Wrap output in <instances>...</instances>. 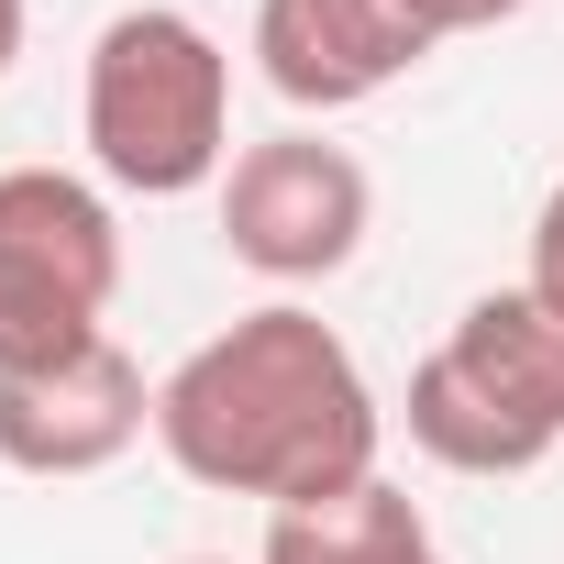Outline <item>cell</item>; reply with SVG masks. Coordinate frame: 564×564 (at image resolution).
Masks as SVG:
<instances>
[{
    "instance_id": "cell-4",
    "label": "cell",
    "mask_w": 564,
    "mask_h": 564,
    "mask_svg": "<svg viewBox=\"0 0 564 564\" xmlns=\"http://www.w3.org/2000/svg\"><path fill=\"white\" fill-rule=\"evenodd\" d=\"M377 232V177L355 144L333 133H265L221 166V243L232 265H254L265 289H322V276H344Z\"/></svg>"
},
{
    "instance_id": "cell-10",
    "label": "cell",
    "mask_w": 564,
    "mask_h": 564,
    "mask_svg": "<svg viewBox=\"0 0 564 564\" xmlns=\"http://www.w3.org/2000/svg\"><path fill=\"white\" fill-rule=\"evenodd\" d=\"M399 12H410L432 45H454V34H498V23H520V0H399Z\"/></svg>"
},
{
    "instance_id": "cell-2",
    "label": "cell",
    "mask_w": 564,
    "mask_h": 564,
    "mask_svg": "<svg viewBox=\"0 0 564 564\" xmlns=\"http://www.w3.org/2000/svg\"><path fill=\"white\" fill-rule=\"evenodd\" d=\"M78 133H89V166L133 199L221 188V166H232V56H221V34L199 12H177V0L111 12L89 34Z\"/></svg>"
},
{
    "instance_id": "cell-6",
    "label": "cell",
    "mask_w": 564,
    "mask_h": 564,
    "mask_svg": "<svg viewBox=\"0 0 564 564\" xmlns=\"http://www.w3.org/2000/svg\"><path fill=\"white\" fill-rule=\"evenodd\" d=\"M421 56H432V34L399 0H254V78L289 111H322V122L366 111Z\"/></svg>"
},
{
    "instance_id": "cell-12",
    "label": "cell",
    "mask_w": 564,
    "mask_h": 564,
    "mask_svg": "<svg viewBox=\"0 0 564 564\" xmlns=\"http://www.w3.org/2000/svg\"><path fill=\"white\" fill-rule=\"evenodd\" d=\"M23 34H34V12H23V0H0V78L23 67Z\"/></svg>"
},
{
    "instance_id": "cell-14",
    "label": "cell",
    "mask_w": 564,
    "mask_h": 564,
    "mask_svg": "<svg viewBox=\"0 0 564 564\" xmlns=\"http://www.w3.org/2000/svg\"><path fill=\"white\" fill-rule=\"evenodd\" d=\"M432 564H443V553H432Z\"/></svg>"
},
{
    "instance_id": "cell-3",
    "label": "cell",
    "mask_w": 564,
    "mask_h": 564,
    "mask_svg": "<svg viewBox=\"0 0 564 564\" xmlns=\"http://www.w3.org/2000/svg\"><path fill=\"white\" fill-rule=\"evenodd\" d=\"M122 221L67 166H0V377L111 344Z\"/></svg>"
},
{
    "instance_id": "cell-1",
    "label": "cell",
    "mask_w": 564,
    "mask_h": 564,
    "mask_svg": "<svg viewBox=\"0 0 564 564\" xmlns=\"http://www.w3.org/2000/svg\"><path fill=\"white\" fill-rule=\"evenodd\" d=\"M377 443H388V410L355 344L311 300H265L155 377V454L210 498L300 509L377 476Z\"/></svg>"
},
{
    "instance_id": "cell-11",
    "label": "cell",
    "mask_w": 564,
    "mask_h": 564,
    "mask_svg": "<svg viewBox=\"0 0 564 564\" xmlns=\"http://www.w3.org/2000/svg\"><path fill=\"white\" fill-rule=\"evenodd\" d=\"M520 276H531L542 300H564V166H553V188H542V210H531V265H520Z\"/></svg>"
},
{
    "instance_id": "cell-9",
    "label": "cell",
    "mask_w": 564,
    "mask_h": 564,
    "mask_svg": "<svg viewBox=\"0 0 564 564\" xmlns=\"http://www.w3.org/2000/svg\"><path fill=\"white\" fill-rule=\"evenodd\" d=\"M399 421H410V443L443 465V476H531V465H553L498 399H476L443 355H421L410 366V399H399Z\"/></svg>"
},
{
    "instance_id": "cell-8",
    "label": "cell",
    "mask_w": 564,
    "mask_h": 564,
    "mask_svg": "<svg viewBox=\"0 0 564 564\" xmlns=\"http://www.w3.org/2000/svg\"><path fill=\"white\" fill-rule=\"evenodd\" d=\"M254 564H432V520H421V498L399 476H355L333 498L265 509Z\"/></svg>"
},
{
    "instance_id": "cell-13",
    "label": "cell",
    "mask_w": 564,
    "mask_h": 564,
    "mask_svg": "<svg viewBox=\"0 0 564 564\" xmlns=\"http://www.w3.org/2000/svg\"><path fill=\"white\" fill-rule=\"evenodd\" d=\"M188 564H221V553H188Z\"/></svg>"
},
{
    "instance_id": "cell-7",
    "label": "cell",
    "mask_w": 564,
    "mask_h": 564,
    "mask_svg": "<svg viewBox=\"0 0 564 564\" xmlns=\"http://www.w3.org/2000/svg\"><path fill=\"white\" fill-rule=\"evenodd\" d=\"M476 399H498L542 454L564 443V300H542L531 276L520 289H487V300H465L454 311V333L432 344Z\"/></svg>"
},
{
    "instance_id": "cell-5",
    "label": "cell",
    "mask_w": 564,
    "mask_h": 564,
    "mask_svg": "<svg viewBox=\"0 0 564 564\" xmlns=\"http://www.w3.org/2000/svg\"><path fill=\"white\" fill-rule=\"evenodd\" d=\"M155 432V377L122 355V344H89L67 366H23V377H0V465L12 476H100L122 465L133 443Z\"/></svg>"
}]
</instances>
